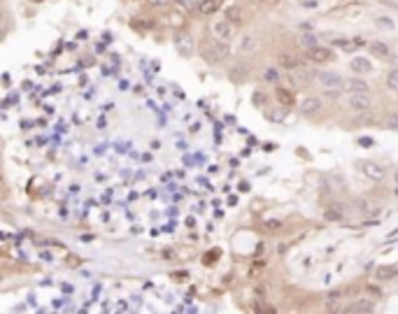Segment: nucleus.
<instances>
[{
	"mask_svg": "<svg viewBox=\"0 0 398 314\" xmlns=\"http://www.w3.org/2000/svg\"><path fill=\"white\" fill-rule=\"evenodd\" d=\"M347 312H366V314H370V312H375V303H373V300H368V298H361V300H356V303H352V305L347 307Z\"/></svg>",
	"mask_w": 398,
	"mask_h": 314,
	"instance_id": "obj_14",
	"label": "nucleus"
},
{
	"mask_svg": "<svg viewBox=\"0 0 398 314\" xmlns=\"http://www.w3.org/2000/svg\"><path fill=\"white\" fill-rule=\"evenodd\" d=\"M277 98H280V103L282 105H293V96H291V91H286V89H277Z\"/></svg>",
	"mask_w": 398,
	"mask_h": 314,
	"instance_id": "obj_24",
	"label": "nucleus"
},
{
	"mask_svg": "<svg viewBox=\"0 0 398 314\" xmlns=\"http://www.w3.org/2000/svg\"><path fill=\"white\" fill-rule=\"evenodd\" d=\"M2 19H5V12H2V7H0V21H2Z\"/></svg>",
	"mask_w": 398,
	"mask_h": 314,
	"instance_id": "obj_28",
	"label": "nucleus"
},
{
	"mask_svg": "<svg viewBox=\"0 0 398 314\" xmlns=\"http://www.w3.org/2000/svg\"><path fill=\"white\" fill-rule=\"evenodd\" d=\"M224 16H226L233 26H242V23H245V14H242V9L237 7V5H230V7L224 12Z\"/></svg>",
	"mask_w": 398,
	"mask_h": 314,
	"instance_id": "obj_16",
	"label": "nucleus"
},
{
	"mask_svg": "<svg viewBox=\"0 0 398 314\" xmlns=\"http://www.w3.org/2000/svg\"><path fill=\"white\" fill-rule=\"evenodd\" d=\"M280 65H282V68H286V70H296L300 65V61L293 54H282V56H280Z\"/></svg>",
	"mask_w": 398,
	"mask_h": 314,
	"instance_id": "obj_19",
	"label": "nucleus"
},
{
	"mask_svg": "<svg viewBox=\"0 0 398 314\" xmlns=\"http://www.w3.org/2000/svg\"><path fill=\"white\" fill-rule=\"evenodd\" d=\"M322 107H324V100L319 98V96H305V98L300 100V105H298V109H300V114L303 116L319 114Z\"/></svg>",
	"mask_w": 398,
	"mask_h": 314,
	"instance_id": "obj_8",
	"label": "nucleus"
},
{
	"mask_svg": "<svg viewBox=\"0 0 398 314\" xmlns=\"http://www.w3.org/2000/svg\"><path fill=\"white\" fill-rule=\"evenodd\" d=\"M175 49H177V54L182 56V58H191L193 52H196L191 35H189V33H177L175 35Z\"/></svg>",
	"mask_w": 398,
	"mask_h": 314,
	"instance_id": "obj_6",
	"label": "nucleus"
},
{
	"mask_svg": "<svg viewBox=\"0 0 398 314\" xmlns=\"http://www.w3.org/2000/svg\"><path fill=\"white\" fill-rule=\"evenodd\" d=\"M298 45L303 47V49H310V47L317 45V35H314V33H303L298 38Z\"/></svg>",
	"mask_w": 398,
	"mask_h": 314,
	"instance_id": "obj_21",
	"label": "nucleus"
},
{
	"mask_svg": "<svg viewBox=\"0 0 398 314\" xmlns=\"http://www.w3.org/2000/svg\"><path fill=\"white\" fill-rule=\"evenodd\" d=\"M340 300H342V291H338V289H336V291L326 293V307H329V310H336Z\"/></svg>",
	"mask_w": 398,
	"mask_h": 314,
	"instance_id": "obj_20",
	"label": "nucleus"
},
{
	"mask_svg": "<svg viewBox=\"0 0 398 314\" xmlns=\"http://www.w3.org/2000/svg\"><path fill=\"white\" fill-rule=\"evenodd\" d=\"M394 179H396V184H398V170H396V172H394Z\"/></svg>",
	"mask_w": 398,
	"mask_h": 314,
	"instance_id": "obj_29",
	"label": "nucleus"
},
{
	"mask_svg": "<svg viewBox=\"0 0 398 314\" xmlns=\"http://www.w3.org/2000/svg\"><path fill=\"white\" fill-rule=\"evenodd\" d=\"M366 45V40L363 38H352V40H333V47H338V49H342V52H356L359 47Z\"/></svg>",
	"mask_w": 398,
	"mask_h": 314,
	"instance_id": "obj_11",
	"label": "nucleus"
},
{
	"mask_svg": "<svg viewBox=\"0 0 398 314\" xmlns=\"http://www.w3.org/2000/svg\"><path fill=\"white\" fill-rule=\"evenodd\" d=\"M396 198H398V189H396Z\"/></svg>",
	"mask_w": 398,
	"mask_h": 314,
	"instance_id": "obj_32",
	"label": "nucleus"
},
{
	"mask_svg": "<svg viewBox=\"0 0 398 314\" xmlns=\"http://www.w3.org/2000/svg\"><path fill=\"white\" fill-rule=\"evenodd\" d=\"M259 49V40H256V35H242V38L237 40V52L242 56H249L254 54Z\"/></svg>",
	"mask_w": 398,
	"mask_h": 314,
	"instance_id": "obj_10",
	"label": "nucleus"
},
{
	"mask_svg": "<svg viewBox=\"0 0 398 314\" xmlns=\"http://www.w3.org/2000/svg\"><path fill=\"white\" fill-rule=\"evenodd\" d=\"M230 54V47L228 42H222V40H210V42H203V47H200V56H203V61L207 63H222L226 61Z\"/></svg>",
	"mask_w": 398,
	"mask_h": 314,
	"instance_id": "obj_1",
	"label": "nucleus"
},
{
	"mask_svg": "<svg viewBox=\"0 0 398 314\" xmlns=\"http://www.w3.org/2000/svg\"><path fill=\"white\" fill-rule=\"evenodd\" d=\"M266 228H268V230H280V228H282V223L277 221V219H270V221L266 223Z\"/></svg>",
	"mask_w": 398,
	"mask_h": 314,
	"instance_id": "obj_27",
	"label": "nucleus"
},
{
	"mask_svg": "<svg viewBox=\"0 0 398 314\" xmlns=\"http://www.w3.org/2000/svg\"><path fill=\"white\" fill-rule=\"evenodd\" d=\"M356 168L363 172V177L373 179V182H380V179H384V168L377 161H368V158H366V161L356 163Z\"/></svg>",
	"mask_w": 398,
	"mask_h": 314,
	"instance_id": "obj_5",
	"label": "nucleus"
},
{
	"mask_svg": "<svg viewBox=\"0 0 398 314\" xmlns=\"http://www.w3.org/2000/svg\"><path fill=\"white\" fill-rule=\"evenodd\" d=\"M263 82H266V84H277V82H280V72H277L275 68H266L263 70Z\"/></svg>",
	"mask_w": 398,
	"mask_h": 314,
	"instance_id": "obj_22",
	"label": "nucleus"
},
{
	"mask_svg": "<svg viewBox=\"0 0 398 314\" xmlns=\"http://www.w3.org/2000/svg\"><path fill=\"white\" fill-rule=\"evenodd\" d=\"M168 2L170 0H147V5L154 9H161V7H168Z\"/></svg>",
	"mask_w": 398,
	"mask_h": 314,
	"instance_id": "obj_25",
	"label": "nucleus"
},
{
	"mask_svg": "<svg viewBox=\"0 0 398 314\" xmlns=\"http://www.w3.org/2000/svg\"><path fill=\"white\" fill-rule=\"evenodd\" d=\"M370 105H373V100H370L368 93H347V107L352 109V112H356V114L368 112Z\"/></svg>",
	"mask_w": 398,
	"mask_h": 314,
	"instance_id": "obj_4",
	"label": "nucleus"
},
{
	"mask_svg": "<svg viewBox=\"0 0 398 314\" xmlns=\"http://www.w3.org/2000/svg\"><path fill=\"white\" fill-rule=\"evenodd\" d=\"M212 35H215L217 40H222V42H230V40L235 38V26L224 16V19H217V21H212Z\"/></svg>",
	"mask_w": 398,
	"mask_h": 314,
	"instance_id": "obj_2",
	"label": "nucleus"
},
{
	"mask_svg": "<svg viewBox=\"0 0 398 314\" xmlns=\"http://www.w3.org/2000/svg\"><path fill=\"white\" fill-rule=\"evenodd\" d=\"M317 82L324 86V89H340L342 91V75H338V72H333V70H322V72H317Z\"/></svg>",
	"mask_w": 398,
	"mask_h": 314,
	"instance_id": "obj_7",
	"label": "nucleus"
},
{
	"mask_svg": "<svg viewBox=\"0 0 398 314\" xmlns=\"http://www.w3.org/2000/svg\"><path fill=\"white\" fill-rule=\"evenodd\" d=\"M342 91H347V93H368L370 91V86H368V82L363 79V77H349V79H344L342 82Z\"/></svg>",
	"mask_w": 398,
	"mask_h": 314,
	"instance_id": "obj_9",
	"label": "nucleus"
},
{
	"mask_svg": "<svg viewBox=\"0 0 398 314\" xmlns=\"http://www.w3.org/2000/svg\"><path fill=\"white\" fill-rule=\"evenodd\" d=\"M2 38H5V33H2V31H0V42H2Z\"/></svg>",
	"mask_w": 398,
	"mask_h": 314,
	"instance_id": "obj_30",
	"label": "nucleus"
},
{
	"mask_svg": "<svg viewBox=\"0 0 398 314\" xmlns=\"http://www.w3.org/2000/svg\"><path fill=\"white\" fill-rule=\"evenodd\" d=\"M377 26H384V28H394V21H391L389 16H380V19H377Z\"/></svg>",
	"mask_w": 398,
	"mask_h": 314,
	"instance_id": "obj_26",
	"label": "nucleus"
},
{
	"mask_svg": "<svg viewBox=\"0 0 398 314\" xmlns=\"http://www.w3.org/2000/svg\"><path fill=\"white\" fill-rule=\"evenodd\" d=\"M219 7H222V0H205V2H200L198 5L200 14H215Z\"/></svg>",
	"mask_w": 398,
	"mask_h": 314,
	"instance_id": "obj_18",
	"label": "nucleus"
},
{
	"mask_svg": "<svg viewBox=\"0 0 398 314\" xmlns=\"http://www.w3.org/2000/svg\"><path fill=\"white\" fill-rule=\"evenodd\" d=\"M31 2H45V0H31Z\"/></svg>",
	"mask_w": 398,
	"mask_h": 314,
	"instance_id": "obj_31",
	"label": "nucleus"
},
{
	"mask_svg": "<svg viewBox=\"0 0 398 314\" xmlns=\"http://www.w3.org/2000/svg\"><path fill=\"white\" fill-rule=\"evenodd\" d=\"M349 68H352V72H356V75H368V72H373V63L368 61V58H363V56H356V58L349 61Z\"/></svg>",
	"mask_w": 398,
	"mask_h": 314,
	"instance_id": "obj_13",
	"label": "nucleus"
},
{
	"mask_svg": "<svg viewBox=\"0 0 398 314\" xmlns=\"http://www.w3.org/2000/svg\"><path fill=\"white\" fill-rule=\"evenodd\" d=\"M370 54L377 56V58H389L391 56V49L387 42H382V40H375V42H370Z\"/></svg>",
	"mask_w": 398,
	"mask_h": 314,
	"instance_id": "obj_15",
	"label": "nucleus"
},
{
	"mask_svg": "<svg viewBox=\"0 0 398 314\" xmlns=\"http://www.w3.org/2000/svg\"><path fill=\"white\" fill-rule=\"evenodd\" d=\"M387 86H389L391 91L398 93V68L389 70V75H387Z\"/></svg>",
	"mask_w": 398,
	"mask_h": 314,
	"instance_id": "obj_23",
	"label": "nucleus"
},
{
	"mask_svg": "<svg viewBox=\"0 0 398 314\" xmlns=\"http://www.w3.org/2000/svg\"><path fill=\"white\" fill-rule=\"evenodd\" d=\"M396 277H398L396 265H382V268H377V279H380V282H391V279H396Z\"/></svg>",
	"mask_w": 398,
	"mask_h": 314,
	"instance_id": "obj_17",
	"label": "nucleus"
},
{
	"mask_svg": "<svg viewBox=\"0 0 398 314\" xmlns=\"http://www.w3.org/2000/svg\"><path fill=\"white\" fill-rule=\"evenodd\" d=\"M305 58L310 63H331V61H336V52L331 49V47H319V45H314V47H310L307 49V54H305Z\"/></svg>",
	"mask_w": 398,
	"mask_h": 314,
	"instance_id": "obj_3",
	"label": "nucleus"
},
{
	"mask_svg": "<svg viewBox=\"0 0 398 314\" xmlns=\"http://www.w3.org/2000/svg\"><path fill=\"white\" fill-rule=\"evenodd\" d=\"M324 216H326V221H342L344 219V205L342 203H331V205L324 209Z\"/></svg>",
	"mask_w": 398,
	"mask_h": 314,
	"instance_id": "obj_12",
	"label": "nucleus"
}]
</instances>
